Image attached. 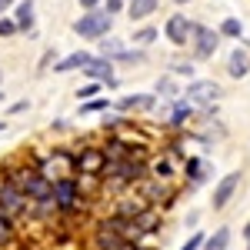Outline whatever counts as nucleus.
I'll use <instances>...</instances> for the list:
<instances>
[{
    "label": "nucleus",
    "mask_w": 250,
    "mask_h": 250,
    "mask_svg": "<svg viewBox=\"0 0 250 250\" xmlns=\"http://www.w3.org/2000/svg\"><path fill=\"white\" fill-rule=\"evenodd\" d=\"M240 180H244V173H240V170H233V173H227V177H220V180H217V187H213V197H210L213 210H224V207L230 204L233 193L240 190Z\"/></svg>",
    "instance_id": "nucleus-10"
},
{
    "label": "nucleus",
    "mask_w": 250,
    "mask_h": 250,
    "mask_svg": "<svg viewBox=\"0 0 250 250\" xmlns=\"http://www.w3.org/2000/svg\"><path fill=\"white\" fill-rule=\"evenodd\" d=\"M244 237H247V244H250V224H247V227H244Z\"/></svg>",
    "instance_id": "nucleus-39"
},
{
    "label": "nucleus",
    "mask_w": 250,
    "mask_h": 250,
    "mask_svg": "<svg viewBox=\"0 0 250 250\" xmlns=\"http://www.w3.org/2000/svg\"><path fill=\"white\" fill-rule=\"evenodd\" d=\"M100 10H104L107 17H114V14H124V10H127V0H107Z\"/></svg>",
    "instance_id": "nucleus-33"
},
{
    "label": "nucleus",
    "mask_w": 250,
    "mask_h": 250,
    "mask_svg": "<svg viewBox=\"0 0 250 250\" xmlns=\"http://www.w3.org/2000/svg\"><path fill=\"white\" fill-rule=\"evenodd\" d=\"M157 7H160V0H130V3H127V17L130 20H147L150 14H157Z\"/></svg>",
    "instance_id": "nucleus-21"
},
{
    "label": "nucleus",
    "mask_w": 250,
    "mask_h": 250,
    "mask_svg": "<svg viewBox=\"0 0 250 250\" xmlns=\"http://www.w3.org/2000/svg\"><path fill=\"white\" fill-rule=\"evenodd\" d=\"M100 110H110V100L107 97H94V100L80 104V114H100Z\"/></svg>",
    "instance_id": "nucleus-28"
},
{
    "label": "nucleus",
    "mask_w": 250,
    "mask_h": 250,
    "mask_svg": "<svg viewBox=\"0 0 250 250\" xmlns=\"http://www.w3.org/2000/svg\"><path fill=\"white\" fill-rule=\"evenodd\" d=\"M23 110H30V104H27V100H17V104H10V110H7V114L14 117V114H23Z\"/></svg>",
    "instance_id": "nucleus-35"
},
{
    "label": "nucleus",
    "mask_w": 250,
    "mask_h": 250,
    "mask_svg": "<svg viewBox=\"0 0 250 250\" xmlns=\"http://www.w3.org/2000/svg\"><path fill=\"white\" fill-rule=\"evenodd\" d=\"M173 3H187V0H173Z\"/></svg>",
    "instance_id": "nucleus-42"
},
{
    "label": "nucleus",
    "mask_w": 250,
    "mask_h": 250,
    "mask_svg": "<svg viewBox=\"0 0 250 250\" xmlns=\"http://www.w3.org/2000/svg\"><path fill=\"white\" fill-rule=\"evenodd\" d=\"M0 80H3V74H0Z\"/></svg>",
    "instance_id": "nucleus-44"
},
{
    "label": "nucleus",
    "mask_w": 250,
    "mask_h": 250,
    "mask_svg": "<svg viewBox=\"0 0 250 250\" xmlns=\"http://www.w3.org/2000/svg\"><path fill=\"white\" fill-rule=\"evenodd\" d=\"M83 200H87V193H83V180H80L77 173L54 180V204H57V213L67 217V213L83 210Z\"/></svg>",
    "instance_id": "nucleus-1"
},
{
    "label": "nucleus",
    "mask_w": 250,
    "mask_h": 250,
    "mask_svg": "<svg viewBox=\"0 0 250 250\" xmlns=\"http://www.w3.org/2000/svg\"><path fill=\"white\" fill-rule=\"evenodd\" d=\"M30 200H27V193H20L14 184H7V180H0V213H7L10 220H23V217H30Z\"/></svg>",
    "instance_id": "nucleus-3"
},
{
    "label": "nucleus",
    "mask_w": 250,
    "mask_h": 250,
    "mask_svg": "<svg viewBox=\"0 0 250 250\" xmlns=\"http://www.w3.org/2000/svg\"><path fill=\"white\" fill-rule=\"evenodd\" d=\"M104 164H107V157H104V147L83 144V147L77 150V177H97V180H100V173H104Z\"/></svg>",
    "instance_id": "nucleus-4"
},
{
    "label": "nucleus",
    "mask_w": 250,
    "mask_h": 250,
    "mask_svg": "<svg viewBox=\"0 0 250 250\" xmlns=\"http://www.w3.org/2000/svg\"><path fill=\"white\" fill-rule=\"evenodd\" d=\"M100 90H104L100 83H94V80H87L83 87H77V100H80V104H87V100H94V97H100Z\"/></svg>",
    "instance_id": "nucleus-29"
},
{
    "label": "nucleus",
    "mask_w": 250,
    "mask_h": 250,
    "mask_svg": "<svg viewBox=\"0 0 250 250\" xmlns=\"http://www.w3.org/2000/svg\"><path fill=\"white\" fill-rule=\"evenodd\" d=\"M90 60H94V54H90V50H74V54H67L63 60H57V63H54V70H57V74H70V70H83V67H87Z\"/></svg>",
    "instance_id": "nucleus-17"
},
{
    "label": "nucleus",
    "mask_w": 250,
    "mask_h": 250,
    "mask_svg": "<svg viewBox=\"0 0 250 250\" xmlns=\"http://www.w3.org/2000/svg\"><path fill=\"white\" fill-rule=\"evenodd\" d=\"M193 34V20H187V14H170L164 23V37L170 40L173 47H187Z\"/></svg>",
    "instance_id": "nucleus-8"
},
{
    "label": "nucleus",
    "mask_w": 250,
    "mask_h": 250,
    "mask_svg": "<svg viewBox=\"0 0 250 250\" xmlns=\"http://www.w3.org/2000/svg\"><path fill=\"white\" fill-rule=\"evenodd\" d=\"M147 177L150 180H160V184H170L173 177H177V157L167 154V150L160 157H150L147 160Z\"/></svg>",
    "instance_id": "nucleus-11"
},
{
    "label": "nucleus",
    "mask_w": 250,
    "mask_h": 250,
    "mask_svg": "<svg viewBox=\"0 0 250 250\" xmlns=\"http://www.w3.org/2000/svg\"><path fill=\"white\" fill-rule=\"evenodd\" d=\"M127 3H130V0H127Z\"/></svg>",
    "instance_id": "nucleus-45"
},
{
    "label": "nucleus",
    "mask_w": 250,
    "mask_h": 250,
    "mask_svg": "<svg viewBox=\"0 0 250 250\" xmlns=\"http://www.w3.org/2000/svg\"><path fill=\"white\" fill-rule=\"evenodd\" d=\"M3 130H7V120H0V134H3Z\"/></svg>",
    "instance_id": "nucleus-40"
},
{
    "label": "nucleus",
    "mask_w": 250,
    "mask_h": 250,
    "mask_svg": "<svg viewBox=\"0 0 250 250\" xmlns=\"http://www.w3.org/2000/svg\"><path fill=\"white\" fill-rule=\"evenodd\" d=\"M124 50H127V43H124L120 37H114V34H110V37H104V40H100V57H107V60H117L120 54H124Z\"/></svg>",
    "instance_id": "nucleus-23"
},
{
    "label": "nucleus",
    "mask_w": 250,
    "mask_h": 250,
    "mask_svg": "<svg viewBox=\"0 0 250 250\" xmlns=\"http://www.w3.org/2000/svg\"><path fill=\"white\" fill-rule=\"evenodd\" d=\"M144 210H150V204H147L137 190H130V193H120V197H117V204H114V210H110V213H120V217L137 220Z\"/></svg>",
    "instance_id": "nucleus-13"
},
{
    "label": "nucleus",
    "mask_w": 250,
    "mask_h": 250,
    "mask_svg": "<svg viewBox=\"0 0 250 250\" xmlns=\"http://www.w3.org/2000/svg\"><path fill=\"white\" fill-rule=\"evenodd\" d=\"M154 97H167V100H177V97H180V87H177V80H173L170 74H164V77L157 80V87H154Z\"/></svg>",
    "instance_id": "nucleus-24"
},
{
    "label": "nucleus",
    "mask_w": 250,
    "mask_h": 250,
    "mask_svg": "<svg viewBox=\"0 0 250 250\" xmlns=\"http://www.w3.org/2000/svg\"><path fill=\"white\" fill-rule=\"evenodd\" d=\"M117 63L107 57H100V54H94V60L83 67V77L94 80V83H100V87H117Z\"/></svg>",
    "instance_id": "nucleus-7"
},
{
    "label": "nucleus",
    "mask_w": 250,
    "mask_h": 250,
    "mask_svg": "<svg viewBox=\"0 0 250 250\" xmlns=\"http://www.w3.org/2000/svg\"><path fill=\"white\" fill-rule=\"evenodd\" d=\"M217 34H220V37H240V34H244V27H240V20H237V17H227L224 23H220V30H217Z\"/></svg>",
    "instance_id": "nucleus-30"
},
{
    "label": "nucleus",
    "mask_w": 250,
    "mask_h": 250,
    "mask_svg": "<svg viewBox=\"0 0 250 250\" xmlns=\"http://www.w3.org/2000/svg\"><path fill=\"white\" fill-rule=\"evenodd\" d=\"M20 240V227H17V220H10L7 213H0V247L3 250H10L14 244Z\"/></svg>",
    "instance_id": "nucleus-19"
},
{
    "label": "nucleus",
    "mask_w": 250,
    "mask_h": 250,
    "mask_svg": "<svg viewBox=\"0 0 250 250\" xmlns=\"http://www.w3.org/2000/svg\"><path fill=\"white\" fill-rule=\"evenodd\" d=\"M227 244H230V227H217L204 240V250H227Z\"/></svg>",
    "instance_id": "nucleus-26"
},
{
    "label": "nucleus",
    "mask_w": 250,
    "mask_h": 250,
    "mask_svg": "<svg viewBox=\"0 0 250 250\" xmlns=\"http://www.w3.org/2000/svg\"><path fill=\"white\" fill-rule=\"evenodd\" d=\"M0 100H3V94H0Z\"/></svg>",
    "instance_id": "nucleus-43"
},
{
    "label": "nucleus",
    "mask_w": 250,
    "mask_h": 250,
    "mask_svg": "<svg viewBox=\"0 0 250 250\" xmlns=\"http://www.w3.org/2000/svg\"><path fill=\"white\" fill-rule=\"evenodd\" d=\"M193 107L190 100H184V97H177L170 107H167V127H173V130H180V127H187L190 124V117H193Z\"/></svg>",
    "instance_id": "nucleus-15"
},
{
    "label": "nucleus",
    "mask_w": 250,
    "mask_h": 250,
    "mask_svg": "<svg viewBox=\"0 0 250 250\" xmlns=\"http://www.w3.org/2000/svg\"><path fill=\"white\" fill-rule=\"evenodd\" d=\"M14 23L20 34H34V0H20L14 7Z\"/></svg>",
    "instance_id": "nucleus-18"
},
{
    "label": "nucleus",
    "mask_w": 250,
    "mask_h": 250,
    "mask_svg": "<svg viewBox=\"0 0 250 250\" xmlns=\"http://www.w3.org/2000/svg\"><path fill=\"white\" fill-rule=\"evenodd\" d=\"M144 60H147V54H144L140 47H127V50H124V54L114 60V63H124V67H137V63H144Z\"/></svg>",
    "instance_id": "nucleus-27"
},
{
    "label": "nucleus",
    "mask_w": 250,
    "mask_h": 250,
    "mask_svg": "<svg viewBox=\"0 0 250 250\" xmlns=\"http://www.w3.org/2000/svg\"><path fill=\"white\" fill-rule=\"evenodd\" d=\"M140 250H157V247H147V244H140Z\"/></svg>",
    "instance_id": "nucleus-41"
},
{
    "label": "nucleus",
    "mask_w": 250,
    "mask_h": 250,
    "mask_svg": "<svg viewBox=\"0 0 250 250\" xmlns=\"http://www.w3.org/2000/svg\"><path fill=\"white\" fill-rule=\"evenodd\" d=\"M217 43H220V34L204 27V23H193V34H190V47H193V57L197 60H210L217 54Z\"/></svg>",
    "instance_id": "nucleus-5"
},
{
    "label": "nucleus",
    "mask_w": 250,
    "mask_h": 250,
    "mask_svg": "<svg viewBox=\"0 0 250 250\" xmlns=\"http://www.w3.org/2000/svg\"><path fill=\"white\" fill-rule=\"evenodd\" d=\"M170 77H187L190 80L193 77V63L190 60H173L170 63Z\"/></svg>",
    "instance_id": "nucleus-31"
},
{
    "label": "nucleus",
    "mask_w": 250,
    "mask_h": 250,
    "mask_svg": "<svg viewBox=\"0 0 250 250\" xmlns=\"http://www.w3.org/2000/svg\"><path fill=\"white\" fill-rule=\"evenodd\" d=\"M220 97V87L213 80H190L184 87V100H190L193 107H213Z\"/></svg>",
    "instance_id": "nucleus-6"
},
{
    "label": "nucleus",
    "mask_w": 250,
    "mask_h": 250,
    "mask_svg": "<svg viewBox=\"0 0 250 250\" xmlns=\"http://www.w3.org/2000/svg\"><path fill=\"white\" fill-rule=\"evenodd\" d=\"M97 227H104V230H114L117 237H124V240H130V244H144V237L137 230V224L130 217H120V213H107L104 220H97Z\"/></svg>",
    "instance_id": "nucleus-9"
},
{
    "label": "nucleus",
    "mask_w": 250,
    "mask_h": 250,
    "mask_svg": "<svg viewBox=\"0 0 250 250\" xmlns=\"http://www.w3.org/2000/svg\"><path fill=\"white\" fill-rule=\"evenodd\" d=\"M157 107V97L154 94H127L117 100V114H144V110H154Z\"/></svg>",
    "instance_id": "nucleus-14"
},
{
    "label": "nucleus",
    "mask_w": 250,
    "mask_h": 250,
    "mask_svg": "<svg viewBox=\"0 0 250 250\" xmlns=\"http://www.w3.org/2000/svg\"><path fill=\"white\" fill-rule=\"evenodd\" d=\"M134 224H137V230H140V237L147 240V237H154V233L160 230V227H164V217H160V210H157V207H150V210H144V213H140Z\"/></svg>",
    "instance_id": "nucleus-16"
},
{
    "label": "nucleus",
    "mask_w": 250,
    "mask_h": 250,
    "mask_svg": "<svg viewBox=\"0 0 250 250\" xmlns=\"http://www.w3.org/2000/svg\"><path fill=\"white\" fill-rule=\"evenodd\" d=\"M110 30H114V17H107L104 10H87V14H80L74 20V34L80 40H100L110 37Z\"/></svg>",
    "instance_id": "nucleus-2"
},
{
    "label": "nucleus",
    "mask_w": 250,
    "mask_h": 250,
    "mask_svg": "<svg viewBox=\"0 0 250 250\" xmlns=\"http://www.w3.org/2000/svg\"><path fill=\"white\" fill-rule=\"evenodd\" d=\"M227 74L230 77H247L250 74V54L247 50H233L230 60H227Z\"/></svg>",
    "instance_id": "nucleus-22"
},
{
    "label": "nucleus",
    "mask_w": 250,
    "mask_h": 250,
    "mask_svg": "<svg viewBox=\"0 0 250 250\" xmlns=\"http://www.w3.org/2000/svg\"><path fill=\"white\" fill-rule=\"evenodd\" d=\"M14 34H20L14 17H0V37H14Z\"/></svg>",
    "instance_id": "nucleus-34"
},
{
    "label": "nucleus",
    "mask_w": 250,
    "mask_h": 250,
    "mask_svg": "<svg viewBox=\"0 0 250 250\" xmlns=\"http://www.w3.org/2000/svg\"><path fill=\"white\" fill-rule=\"evenodd\" d=\"M184 177L190 180L193 187H200V184L207 180V164H204L200 157H187V160H184Z\"/></svg>",
    "instance_id": "nucleus-20"
},
{
    "label": "nucleus",
    "mask_w": 250,
    "mask_h": 250,
    "mask_svg": "<svg viewBox=\"0 0 250 250\" xmlns=\"http://www.w3.org/2000/svg\"><path fill=\"white\" fill-rule=\"evenodd\" d=\"M14 7V0H0V17H7V10Z\"/></svg>",
    "instance_id": "nucleus-38"
},
{
    "label": "nucleus",
    "mask_w": 250,
    "mask_h": 250,
    "mask_svg": "<svg viewBox=\"0 0 250 250\" xmlns=\"http://www.w3.org/2000/svg\"><path fill=\"white\" fill-rule=\"evenodd\" d=\"M157 37H160V30H157V27H150V23H147V27H140V30H134V34H130V43H134V47H140V50H144V47H150V43H154Z\"/></svg>",
    "instance_id": "nucleus-25"
},
{
    "label": "nucleus",
    "mask_w": 250,
    "mask_h": 250,
    "mask_svg": "<svg viewBox=\"0 0 250 250\" xmlns=\"http://www.w3.org/2000/svg\"><path fill=\"white\" fill-rule=\"evenodd\" d=\"M90 250H140V244H130V240L117 237L114 230L94 227V237H90Z\"/></svg>",
    "instance_id": "nucleus-12"
},
{
    "label": "nucleus",
    "mask_w": 250,
    "mask_h": 250,
    "mask_svg": "<svg viewBox=\"0 0 250 250\" xmlns=\"http://www.w3.org/2000/svg\"><path fill=\"white\" fill-rule=\"evenodd\" d=\"M0 250H3V247H0Z\"/></svg>",
    "instance_id": "nucleus-46"
},
{
    "label": "nucleus",
    "mask_w": 250,
    "mask_h": 250,
    "mask_svg": "<svg viewBox=\"0 0 250 250\" xmlns=\"http://www.w3.org/2000/svg\"><path fill=\"white\" fill-rule=\"evenodd\" d=\"M204 240H207L204 233H200V230H193L190 237H187V240L180 244V250H204Z\"/></svg>",
    "instance_id": "nucleus-32"
},
{
    "label": "nucleus",
    "mask_w": 250,
    "mask_h": 250,
    "mask_svg": "<svg viewBox=\"0 0 250 250\" xmlns=\"http://www.w3.org/2000/svg\"><path fill=\"white\" fill-rule=\"evenodd\" d=\"M80 7H83V10H100V3H104V0H77Z\"/></svg>",
    "instance_id": "nucleus-37"
},
{
    "label": "nucleus",
    "mask_w": 250,
    "mask_h": 250,
    "mask_svg": "<svg viewBox=\"0 0 250 250\" xmlns=\"http://www.w3.org/2000/svg\"><path fill=\"white\" fill-rule=\"evenodd\" d=\"M54 57H57L54 50H43V57H40V70H47V67L54 63Z\"/></svg>",
    "instance_id": "nucleus-36"
}]
</instances>
